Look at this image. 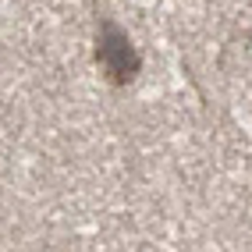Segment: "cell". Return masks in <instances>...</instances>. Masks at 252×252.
I'll use <instances>...</instances> for the list:
<instances>
[{"mask_svg": "<svg viewBox=\"0 0 252 252\" xmlns=\"http://www.w3.org/2000/svg\"><path fill=\"white\" fill-rule=\"evenodd\" d=\"M93 64L110 89H128L142 75V54L131 36L117 25L107 11L96 7V32H93Z\"/></svg>", "mask_w": 252, "mask_h": 252, "instance_id": "obj_1", "label": "cell"}]
</instances>
